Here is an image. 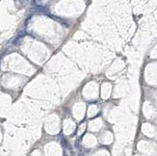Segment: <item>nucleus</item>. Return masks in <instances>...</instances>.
<instances>
[]
</instances>
